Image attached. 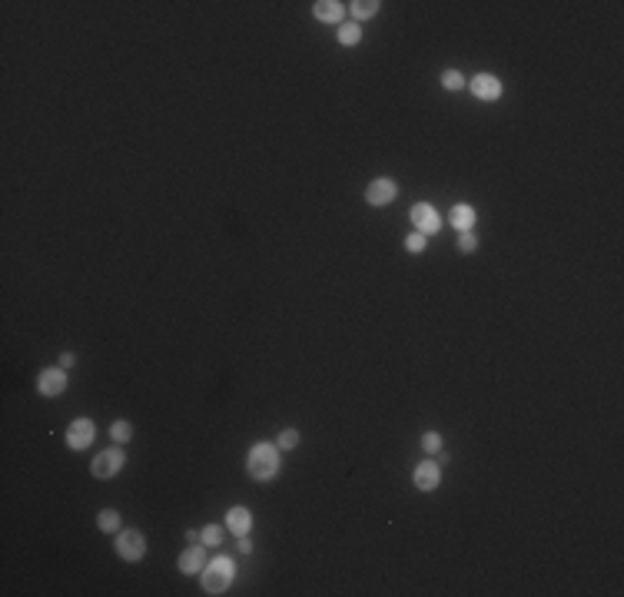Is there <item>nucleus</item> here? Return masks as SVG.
Listing matches in <instances>:
<instances>
[{"label":"nucleus","mask_w":624,"mask_h":597,"mask_svg":"<svg viewBox=\"0 0 624 597\" xmlns=\"http://www.w3.org/2000/svg\"><path fill=\"white\" fill-rule=\"evenodd\" d=\"M246 471L252 481H272L279 471V448L269 442H256L246 455Z\"/></svg>","instance_id":"obj_1"},{"label":"nucleus","mask_w":624,"mask_h":597,"mask_svg":"<svg viewBox=\"0 0 624 597\" xmlns=\"http://www.w3.org/2000/svg\"><path fill=\"white\" fill-rule=\"evenodd\" d=\"M229 580H233V561L229 558L209 561L206 571H203V591L206 594H223L229 587Z\"/></svg>","instance_id":"obj_2"},{"label":"nucleus","mask_w":624,"mask_h":597,"mask_svg":"<svg viewBox=\"0 0 624 597\" xmlns=\"http://www.w3.org/2000/svg\"><path fill=\"white\" fill-rule=\"evenodd\" d=\"M123 465H127V455H123L120 448H107V451H100V455L94 458L90 475H94V478H114Z\"/></svg>","instance_id":"obj_3"},{"label":"nucleus","mask_w":624,"mask_h":597,"mask_svg":"<svg viewBox=\"0 0 624 597\" xmlns=\"http://www.w3.org/2000/svg\"><path fill=\"white\" fill-rule=\"evenodd\" d=\"M409 219L416 223V229L422 232V236H432V232L442 229V216L435 213V206H429V203L412 206V209H409Z\"/></svg>","instance_id":"obj_4"},{"label":"nucleus","mask_w":624,"mask_h":597,"mask_svg":"<svg viewBox=\"0 0 624 597\" xmlns=\"http://www.w3.org/2000/svg\"><path fill=\"white\" fill-rule=\"evenodd\" d=\"M116 554L123 561H140L147 554V541H143V534L140 531H120L116 534Z\"/></svg>","instance_id":"obj_5"},{"label":"nucleus","mask_w":624,"mask_h":597,"mask_svg":"<svg viewBox=\"0 0 624 597\" xmlns=\"http://www.w3.org/2000/svg\"><path fill=\"white\" fill-rule=\"evenodd\" d=\"M396 196H398V186H396V180H389V176L372 180L369 189H365V203L369 206H389Z\"/></svg>","instance_id":"obj_6"},{"label":"nucleus","mask_w":624,"mask_h":597,"mask_svg":"<svg viewBox=\"0 0 624 597\" xmlns=\"http://www.w3.org/2000/svg\"><path fill=\"white\" fill-rule=\"evenodd\" d=\"M94 435H96V428L90 418H74L70 428H67V445L74 448V451H83V448L94 442Z\"/></svg>","instance_id":"obj_7"},{"label":"nucleus","mask_w":624,"mask_h":597,"mask_svg":"<svg viewBox=\"0 0 624 597\" xmlns=\"http://www.w3.org/2000/svg\"><path fill=\"white\" fill-rule=\"evenodd\" d=\"M67 389V369H43L37 378V392L47 398H57Z\"/></svg>","instance_id":"obj_8"},{"label":"nucleus","mask_w":624,"mask_h":597,"mask_svg":"<svg viewBox=\"0 0 624 597\" xmlns=\"http://www.w3.org/2000/svg\"><path fill=\"white\" fill-rule=\"evenodd\" d=\"M465 87H472V94L478 96V100H485V103H492V100H498L502 96V80L492 74H478L472 76V83H465Z\"/></svg>","instance_id":"obj_9"},{"label":"nucleus","mask_w":624,"mask_h":597,"mask_svg":"<svg viewBox=\"0 0 624 597\" xmlns=\"http://www.w3.org/2000/svg\"><path fill=\"white\" fill-rule=\"evenodd\" d=\"M438 478H442V468H438V462H422V465L412 471V481H416L418 491H435V488H438Z\"/></svg>","instance_id":"obj_10"},{"label":"nucleus","mask_w":624,"mask_h":597,"mask_svg":"<svg viewBox=\"0 0 624 597\" xmlns=\"http://www.w3.org/2000/svg\"><path fill=\"white\" fill-rule=\"evenodd\" d=\"M203 564H206V551H203L200 544H193V547H186V551L180 554V571H183V574H200Z\"/></svg>","instance_id":"obj_11"},{"label":"nucleus","mask_w":624,"mask_h":597,"mask_svg":"<svg viewBox=\"0 0 624 597\" xmlns=\"http://www.w3.org/2000/svg\"><path fill=\"white\" fill-rule=\"evenodd\" d=\"M312 14H316V20H322V23H339L342 14H345V7H342L339 0H319V3L312 7Z\"/></svg>","instance_id":"obj_12"},{"label":"nucleus","mask_w":624,"mask_h":597,"mask_svg":"<svg viewBox=\"0 0 624 597\" xmlns=\"http://www.w3.org/2000/svg\"><path fill=\"white\" fill-rule=\"evenodd\" d=\"M449 223H452L458 232H469V229L475 226V209L469 203L452 206V213H449Z\"/></svg>","instance_id":"obj_13"},{"label":"nucleus","mask_w":624,"mask_h":597,"mask_svg":"<svg viewBox=\"0 0 624 597\" xmlns=\"http://www.w3.org/2000/svg\"><path fill=\"white\" fill-rule=\"evenodd\" d=\"M249 524H252V518H249L246 508H233L226 514V528L236 534V538H243V534H249Z\"/></svg>","instance_id":"obj_14"},{"label":"nucleus","mask_w":624,"mask_h":597,"mask_svg":"<svg viewBox=\"0 0 624 597\" xmlns=\"http://www.w3.org/2000/svg\"><path fill=\"white\" fill-rule=\"evenodd\" d=\"M376 14H378L376 0H356V3H352V17L356 20H369V17H376Z\"/></svg>","instance_id":"obj_15"},{"label":"nucleus","mask_w":624,"mask_h":597,"mask_svg":"<svg viewBox=\"0 0 624 597\" xmlns=\"http://www.w3.org/2000/svg\"><path fill=\"white\" fill-rule=\"evenodd\" d=\"M359 40H362L359 23H345V27H339V43H342V47H356Z\"/></svg>","instance_id":"obj_16"},{"label":"nucleus","mask_w":624,"mask_h":597,"mask_svg":"<svg viewBox=\"0 0 624 597\" xmlns=\"http://www.w3.org/2000/svg\"><path fill=\"white\" fill-rule=\"evenodd\" d=\"M96 524H100V531L114 534V531H120V514H116V511H100V514H96Z\"/></svg>","instance_id":"obj_17"},{"label":"nucleus","mask_w":624,"mask_h":597,"mask_svg":"<svg viewBox=\"0 0 624 597\" xmlns=\"http://www.w3.org/2000/svg\"><path fill=\"white\" fill-rule=\"evenodd\" d=\"M296 445H299V431L296 428L279 431V438H276V448H279V451H289V448H296Z\"/></svg>","instance_id":"obj_18"},{"label":"nucleus","mask_w":624,"mask_h":597,"mask_svg":"<svg viewBox=\"0 0 624 597\" xmlns=\"http://www.w3.org/2000/svg\"><path fill=\"white\" fill-rule=\"evenodd\" d=\"M200 541L209 544V547H216V544L223 541V528H219V524H206L203 534H200Z\"/></svg>","instance_id":"obj_19"},{"label":"nucleus","mask_w":624,"mask_h":597,"mask_svg":"<svg viewBox=\"0 0 624 597\" xmlns=\"http://www.w3.org/2000/svg\"><path fill=\"white\" fill-rule=\"evenodd\" d=\"M442 87H445V90H462V87H465V76L458 74V70H445V74H442Z\"/></svg>","instance_id":"obj_20"},{"label":"nucleus","mask_w":624,"mask_h":597,"mask_svg":"<svg viewBox=\"0 0 624 597\" xmlns=\"http://www.w3.org/2000/svg\"><path fill=\"white\" fill-rule=\"evenodd\" d=\"M110 435H114V442H116V445H120V442H130V438H133L130 422H114V428H110Z\"/></svg>","instance_id":"obj_21"},{"label":"nucleus","mask_w":624,"mask_h":597,"mask_svg":"<svg viewBox=\"0 0 624 597\" xmlns=\"http://www.w3.org/2000/svg\"><path fill=\"white\" fill-rule=\"evenodd\" d=\"M458 249H462V252H475V249H478V239H475V232H472V229L458 236Z\"/></svg>","instance_id":"obj_22"},{"label":"nucleus","mask_w":624,"mask_h":597,"mask_svg":"<svg viewBox=\"0 0 624 597\" xmlns=\"http://www.w3.org/2000/svg\"><path fill=\"white\" fill-rule=\"evenodd\" d=\"M422 448H425L429 455H438V451H442V438H438L435 431H429V435L422 438Z\"/></svg>","instance_id":"obj_23"},{"label":"nucleus","mask_w":624,"mask_h":597,"mask_svg":"<svg viewBox=\"0 0 624 597\" xmlns=\"http://www.w3.org/2000/svg\"><path fill=\"white\" fill-rule=\"evenodd\" d=\"M405 249H409V252H425V236H422V232H412V236L405 239Z\"/></svg>","instance_id":"obj_24"},{"label":"nucleus","mask_w":624,"mask_h":597,"mask_svg":"<svg viewBox=\"0 0 624 597\" xmlns=\"http://www.w3.org/2000/svg\"><path fill=\"white\" fill-rule=\"evenodd\" d=\"M74 362H76V358H74V352H63V355H60V369H70Z\"/></svg>","instance_id":"obj_25"},{"label":"nucleus","mask_w":624,"mask_h":597,"mask_svg":"<svg viewBox=\"0 0 624 597\" xmlns=\"http://www.w3.org/2000/svg\"><path fill=\"white\" fill-rule=\"evenodd\" d=\"M239 551H243V554H249V551H252V544L246 541V534H243V538H239Z\"/></svg>","instance_id":"obj_26"}]
</instances>
